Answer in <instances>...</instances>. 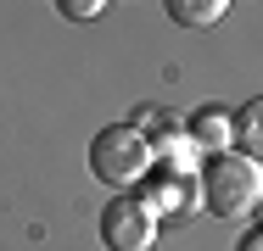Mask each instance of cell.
Listing matches in <instances>:
<instances>
[{
  "instance_id": "obj_4",
  "label": "cell",
  "mask_w": 263,
  "mask_h": 251,
  "mask_svg": "<svg viewBox=\"0 0 263 251\" xmlns=\"http://www.w3.org/2000/svg\"><path fill=\"white\" fill-rule=\"evenodd\" d=\"M230 140H235V112H224V106H202V112L191 117V145L202 151V156L230 151Z\"/></svg>"
},
{
  "instance_id": "obj_1",
  "label": "cell",
  "mask_w": 263,
  "mask_h": 251,
  "mask_svg": "<svg viewBox=\"0 0 263 251\" xmlns=\"http://www.w3.org/2000/svg\"><path fill=\"white\" fill-rule=\"evenodd\" d=\"M202 206L213 218H241L263 201V162L247 151H218L202 162Z\"/></svg>"
},
{
  "instance_id": "obj_10",
  "label": "cell",
  "mask_w": 263,
  "mask_h": 251,
  "mask_svg": "<svg viewBox=\"0 0 263 251\" xmlns=\"http://www.w3.org/2000/svg\"><path fill=\"white\" fill-rule=\"evenodd\" d=\"M252 212H258V229H263V201H258V206H252Z\"/></svg>"
},
{
  "instance_id": "obj_8",
  "label": "cell",
  "mask_w": 263,
  "mask_h": 251,
  "mask_svg": "<svg viewBox=\"0 0 263 251\" xmlns=\"http://www.w3.org/2000/svg\"><path fill=\"white\" fill-rule=\"evenodd\" d=\"M56 11H62L67 23H90V17L106 11V0H56Z\"/></svg>"
},
{
  "instance_id": "obj_5",
  "label": "cell",
  "mask_w": 263,
  "mask_h": 251,
  "mask_svg": "<svg viewBox=\"0 0 263 251\" xmlns=\"http://www.w3.org/2000/svg\"><path fill=\"white\" fill-rule=\"evenodd\" d=\"M140 184H146V196H140V201H146L152 212H179V206H185V196H191L185 173H174V168H157V162H152V173H146Z\"/></svg>"
},
{
  "instance_id": "obj_7",
  "label": "cell",
  "mask_w": 263,
  "mask_h": 251,
  "mask_svg": "<svg viewBox=\"0 0 263 251\" xmlns=\"http://www.w3.org/2000/svg\"><path fill=\"white\" fill-rule=\"evenodd\" d=\"M235 140L247 145V156H258L263 162V95L247 106V112H235Z\"/></svg>"
},
{
  "instance_id": "obj_6",
  "label": "cell",
  "mask_w": 263,
  "mask_h": 251,
  "mask_svg": "<svg viewBox=\"0 0 263 251\" xmlns=\"http://www.w3.org/2000/svg\"><path fill=\"white\" fill-rule=\"evenodd\" d=\"M168 6V17L179 23V28H213V23H224V11H230V0H162Z\"/></svg>"
},
{
  "instance_id": "obj_2",
  "label": "cell",
  "mask_w": 263,
  "mask_h": 251,
  "mask_svg": "<svg viewBox=\"0 0 263 251\" xmlns=\"http://www.w3.org/2000/svg\"><path fill=\"white\" fill-rule=\"evenodd\" d=\"M152 140L135 129V123H112L101 129L96 140H90V173L112 184V190H129V184H140L146 173H152Z\"/></svg>"
},
{
  "instance_id": "obj_9",
  "label": "cell",
  "mask_w": 263,
  "mask_h": 251,
  "mask_svg": "<svg viewBox=\"0 0 263 251\" xmlns=\"http://www.w3.org/2000/svg\"><path fill=\"white\" fill-rule=\"evenodd\" d=\"M235 251H263V229H252V235H247V240H241Z\"/></svg>"
},
{
  "instance_id": "obj_3",
  "label": "cell",
  "mask_w": 263,
  "mask_h": 251,
  "mask_svg": "<svg viewBox=\"0 0 263 251\" xmlns=\"http://www.w3.org/2000/svg\"><path fill=\"white\" fill-rule=\"evenodd\" d=\"M101 246L106 251H152L157 246V212L140 196H112L101 206Z\"/></svg>"
}]
</instances>
